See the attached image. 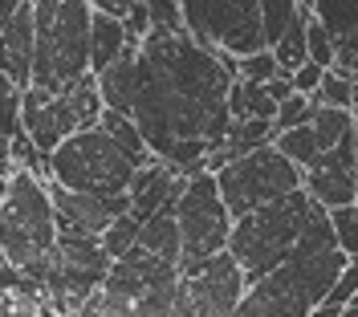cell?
<instances>
[{"label":"cell","mask_w":358,"mask_h":317,"mask_svg":"<svg viewBox=\"0 0 358 317\" xmlns=\"http://www.w3.org/2000/svg\"><path fill=\"white\" fill-rule=\"evenodd\" d=\"M236 82V57L208 53L187 33L147 37L138 45L134 126L151 158L176 175L196 179L208 171V155L228 138V90Z\"/></svg>","instance_id":"1"},{"label":"cell","mask_w":358,"mask_h":317,"mask_svg":"<svg viewBox=\"0 0 358 317\" xmlns=\"http://www.w3.org/2000/svg\"><path fill=\"white\" fill-rule=\"evenodd\" d=\"M342 272H346V256L334 244L330 216H322L289 260L248 289L232 317H310L330 297Z\"/></svg>","instance_id":"2"},{"label":"cell","mask_w":358,"mask_h":317,"mask_svg":"<svg viewBox=\"0 0 358 317\" xmlns=\"http://www.w3.org/2000/svg\"><path fill=\"white\" fill-rule=\"evenodd\" d=\"M322 216L326 212L313 204L306 196V187H301V191H293L285 200L252 212L245 220H232L228 256L236 260V269L245 277V289H252L257 281H265L268 272L281 269Z\"/></svg>","instance_id":"3"},{"label":"cell","mask_w":358,"mask_h":317,"mask_svg":"<svg viewBox=\"0 0 358 317\" xmlns=\"http://www.w3.org/2000/svg\"><path fill=\"white\" fill-rule=\"evenodd\" d=\"M37 49H33V86L62 94L90 78V0H33Z\"/></svg>","instance_id":"4"},{"label":"cell","mask_w":358,"mask_h":317,"mask_svg":"<svg viewBox=\"0 0 358 317\" xmlns=\"http://www.w3.org/2000/svg\"><path fill=\"white\" fill-rule=\"evenodd\" d=\"M114 260L106 256L98 236H57L33 269H24L29 297H37L49 314L78 317V309L102 289Z\"/></svg>","instance_id":"5"},{"label":"cell","mask_w":358,"mask_h":317,"mask_svg":"<svg viewBox=\"0 0 358 317\" xmlns=\"http://www.w3.org/2000/svg\"><path fill=\"white\" fill-rule=\"evenodd\" d=\"M45 163H49V183L66 187L73 196H98V200H122L138 171L98 126L66 138Z\"/></svg>","instance_id":"6"},{"label":"cell","mask_w":358,"mask_h":317,"mask_svg":"<svg viewBox=\"0 0 358 317\" xmlns=\"http://www.w3.org/2000/svg\"><path fill=\"white\" fill-rule=\"evenodd\" d=\"M53 244H57V220L49 204V187L33 179L29 171H17L4 187V204H0V256L24 272Z\"/></svg>","instance_id":"7"},{"label":"cell","mask_w":358,"mask_h":317,"mask_svg":"<svg viewBox=\"0 0 358 317\" xmlns=\"http://www.w3.org/2000/svg\"><path fill=\"white\" fill-rule=\"evenodd\" d=\"M179 289V265H167L147 252H127L114 260L110 277L94 293L102 317H171Z\"/></svg>","instance_id":"8"},{"label":"cell","mask_w":358,"mask_h":317,"mask_svg":"<svg viewBox=\"0 0 358 317\" xmlns=\"http://www.w3.org/2000/svg\"><path fill=\"white\" fill-rule=\"evenodd\" d=\"M102 110L106 106H102V94H98V78L90 73V78H82L78 86H69L62 94L24 90L21 94V131L49 158L66 138L82 135V131H94Z\"/></svg>","instance_id":"9"},{"label":"cell","mask_w":358,"mask_h":317,"mask_svg":"<svg viewBox=\"0 0 358 317\" xmlns=\"http://www.w3.org/2000/svg\"><path fill=\"white\" fill-rule=\"evenodd\" d=\"M183 33L208 53L245 61L265 49L261 0H183Z\"/></svg>","instance_id":"10"},{"label":"cell","mask_w":358,"mask_h":317,"mask_svg":"<svg viewBox=\"0 0 358 317\" xmlns=\"http://www.w3.org/2000/svg\"><path fill=\"white\" fill-rule=\"evenodd\" d=\"M212 179H216V191L232 220H245L252 212L301 191V171L277 147H265V151H252V155L228 163Z\"/></svg>","instance_id":"11"},{"label":"cell","mask_w":358,"mask_h":317,"mask_svg":"<svg viewBox=\"0 0 358 317\" xmlns=\"http://www.w3.org/2000/svg\"><path fill=\"white\" fill-rule=\"evenodd\" d=\"M176 220H179V265L228 252L232 216H228L220 191H216V179L208 171L187 179V187H183V196L176 204Z\"/></svg>","instance_id":"12"},{"label":"cell","mask_w":358,"mask_h":317,"mask_svg":"<svg viewBox=\"0 0 358 317\" xmlns=\"http://www.w3.org/2000/svg\"><path fill=\"white\" fill-rule=\"evenodd\" d=\"M179 289L187 293V301L196 305L200 317H232L236 305L245 301V277L236 269V260L220 252L208 260H192L179 265Z\"/></svg>","instance_id":"13"},{"label":"cell","mask_w":358,"mask_h":317,"mask_svg":"<svg viewBox=\"0 0 358 317\" xmlns=\"http://www.w3.org/2000/svg\"><path fill=\"white\" fill-rule=\"evenodd\" d=\"M301 187L322 212H338V207L358 204V171H355V135L342 147L317 155L313 167L301 171Z\"/></svg>","instance_id":"14"},{"label":"cell","mask_w":358,"mask_h":317,"mask_svg":"<svg viewBox=\"0 0 358 317\" xmlns=\"http://www.w3.org/2000/svg\"><path fill=\"white\" fill-rule=\"evenodd\" d=\"M49 187V204H53V220H57V236H98L118 220L127 216L131 204L127 196L122 200H98V196H73L57 183H45Z\"/></svg>","instance_id":"15"},{"label":"cell","mask_w":358,"mask_h":317,"mask_svg":"<svg viewBox=\"0 0 358 317\" xmlns=\"http://www.w3.org/2000/svg\"><path fill=\"white\" fill-rule=\"evenodd\" d=\"M183 187H187V179H183V175H176L167 163H159V158L143 163V167L134 171V179H131V191H127L131 216L138 220V224H147V220H151V216H159L163 207L179 204Z\"/></svg>","instance_id":"16"},{"label":"cell","mask_w":358,"mask_h":317,"mask_svg":"<svg viewBox=\"0 0 358 317\" xmlns=\"http://www.w3.org/2000/svg\"><path fill=\"white\" fill-rule=\"evenodd\" d=\"M33 49H37L33 4L21 0V8L13 13V21L4 24V33H0V73L21 94L33 86Z\"/></svg>","instance_id":"17"},{"label":"cell","mask_w":358,"mask_h":317,"mask_svg":"<svg viewBox=\"0 0 358 317\" xmlns=\"http://www.w3.org/2000/svg\"><path fill=\"white\" fill-rule=\"evenodd\" d=\"M134 86H138V45H131L110 69H106V73H102V78H98L102 106L131 118V110H134Z\"/></svg>","instance_id":"18"},{"label":"cell","mask_w":358,"mask_h":317,"mask_svg":"<svg viewBox=\"0 0 358 317\" xmlns=\"http://www.w3.org/2000/svg\"><path fill=\"white\" fill-rule=\"evenodd\" d=\"M90 8H94V4H90ZM127 49H131V41H127L122 21H114V17H106V13L94 8V24H90V73L102 78Z\"/></svg>","instance_id":"19"},{"label":"cell","mask_w":358,"mask_h":317,"mask_svg":"<svg viewBox=\"0 0 358 317\" xmlns=\"http://www.w3.org/2000/svg\"><path fill=\"white\" fill-rule=\"evenodd\" d=\"M138 252L147 256H159L167 265H179V220H176V204L163 207L159 216H151L147 224L138 228Z\"/></svg>","instance_id":"20"},{"label":"cell","mask_w":358,"mask_h":317,"mask_svg":"<svg viewBox=\"0 0 358 317\" xmlns=\"http://www.w3.org/2000/svg\"><path fill=\"white\" fill-rule=\"evenodd\" d=\"M277 98L265 86H248V82H232L228 90V118L232 122H273L277 118Z\"/></svg>","instance_id":"21"},{"label":"cell","mask_w":358,"mask_h":317,"mask_svg":"<svg viewBox=\"0 0 358 317\" xmlns=\"http://www.w3.org/2000/svg\"><path fill=\"white\" fill-rule=\"evenodd\" d=\"M310 21H313L310 4H297V13H293V24L285 29V37H281L277 45L268 49V53L277 57V69H281L285 78H293L297 69L310 61V53H306V33H310Z\"/></svg>","instance_id":"22"},{"label":"cell","mask_w":358,"mask_h":317,"mask_svg":"<svg viewBox=\"0 0 358 317\" xmlns=\"http://www.w3.org/2000/svg\"><path fill=\"white\" fill-rule=\"evenodd\" d=\"M98 131L110 138V142H114V147H118L127 158H131L134 167L151 163V151H147V142H143V135H138L134 118H127V114H114V110H102V118H98Z\"/></svg>","instance_id":"23"},{"label":"cell","mask_w":358,"mask_h":317,"mask_svg":"<svg viewBox=\"0 0 358 317\" xmlns=\"http://www.w3.org/2000/svg\"><path fill=\"white\" fill-rule=\"evenodd\" d=\"M310 13L334 41H346L358 33V0H313Z\"/></svg>","instance_id":"24"},{"label":"cell","mask_w":358,"mask_h":317,"mask_svg":"<svg viewBox=\"0 0 358 317\" xmlns=\"http://www.w3.org/2000/svg\"><path fill=\"white\" fill-rule=\"evenodd\" d=\"M138 228H143V224L127 212V216H118V220L102 232V249H106L110 260H122L127 252H134V244H138Z\"/></svg>","instance_id":"25"},{"label":"cell","mask_w":358,"mask_h":317,"mask_svg":"<svg viewBox=\"0 0 358 317\" xmlns=\"http://www.w3.org/2000/svg\"><path fill=\"white\" fill-rule=\"evenodd\" d=\"M293 13H297V4H293V0H261V29H265V49H273L281 37H285V29L293 24Z\"/></svg>","instance_id":"26"},{"label":"cell","mask_w":358,"mask_h":317,"mask_svg":"<svg viewBox=\"0 0 358 317\" xmlns=\"http://www.w3.org/2000/svg\"><path fill=\"white\" fill-rule=\"evenodd\" d=\"M330 216V228H334V244L346 260H358V204L338 207V212H326Z\"/></svg>","instance_id":"27"},{"label":"cell","mask_w":358,"mask_h":317,"mask_svg":"<svg viewBox=\"0 0 358 317\" xmlns=\"http://www.w3.org/2000/svg\"><path fill=\"white\" fill-rule=\"evenodd\" d=\"M313 110H317V98L289 94V98L277 106V118H273V131H277V138L289 135V131H297V126H306V122L313 118Z\"/></svg>","instance_id":"28"},{"label":"cell","mask_w":358,"mask_h":317,"mask_svg":"<svg viewBox=\"0 0 358 317\" xmlns=\"http://www.w3.org/2000/svg\"><path fill=\"white\" fill-rule=\"evenodd\" d=\"M21 135V90L0 73V142H13Z\"/></svg>","instance_id":"29"},{"label":"cell","mask_w":358,"mask_h":317,"mask_svg":"<svg viewBox=\"0 0 358 317\" xmlns=\"http://www.w3.org/2000/svg\"><path fill=\"white\" fill-rule=\"evenodd\" d=\"M277 78H285L281 69H277V57L261 49V53H252L245 61H236V82H248V86H268V82H277Z\"/></svg>","instance_id":"30"},{"label":"cell","mask_w":358,"mask_h":317,"mask_svg":"<svg viewBox=\"0 0 358 317\" xmlns=\"http://www.w3.org/2000/svg\"><path fill=\"white\" fill-rule=\"evenodd\" d=\"M147 21H151L147 37H176V33H183V13H179L176 0H147Z\"/></svg>","instance_id":"31"},{"label":"cell","mask_w":358,"mask_h":317,"mask_svg":"<svg viewBox=\"0 0 358 317\" xmlns=\"http://www.w3.org/2000/svg\"><path fill=\"white\" fill-rule=\"evenodd\" d=\"M317 106H326V110H350V98H355V82L350 78H342V73H326L322 78V86H317Z\"/></svg>","instance_id":"32"},{"label":"cell","mask_w":358,"mask_h":317,"mask_svg":"<svg viewBox=\"0 0 358 317\" xmlns=\"http://www.w3.org/2000/svg\"><path fill=\"white\" fill-rule=\"evenodd\" d=\"M306 53H310V61L317 69H334V37L322 29L317 21H310V33H306Z\"/></svg>","instance_id":"33"},{"label":"cell","mask_w":358,"mask_h":317,"mask_svg":"<svg viewBox=\"0 0 358 317\" xmlns=\"http://www.w3.org/2000/svg\"><path fill=\"white\" fill-rule=\"evenodd\" d=\"M0 317H57L49 314L37 297H21V293H0Z\"/></svg>","instance_id":"34"},{"label":"cell","mask_w":358,"mask_h":317,"mask_svg":"<svg viewBox=\"0 0 358 317\" xmlns=\"http://www.w3.org/2000/svg\"><path fill=\"white\" fill-rule=\"evenodd\" d=\"M322 78H326V69H317L313 61H306V66L289 78V86H293V94H301V98H313L317 86H322Z\"/></svg>","instance_id":"35"},{"label":"cell","mask_w":358,"mask_h":317,"mask_svg":"<svg viewBox=\"0 0 358 317\" xmlns=\"http://www.w3.org/2000/svg\"><path fill=\"white\" fill-rule=\"evenodd\" d=\"M171 317H200V314H196V305L187 301V293H183V289H176V301H171Z\"/></svg>","instance_id":"36"},{"label":"cell","mask_w":358,"mask_h":317,"mask_svg":"<svg viewBox=\"0 0 358 317\" xmlns=\"http://www.w3.org/2000/svg\"><path fill=\"white\" fill-rule=\"evenodd\" d=\"M17 8H21V0H0V33H4V24L13 21Z\"/></svg>","instance_id":"37"},{"label":"cell","mask_w":358,"mask_h":317,"mask_svg":"<svg viewBox=\"0 0 358 317\" xmlns=\"http://www.w3.org/2000/svg\"><path fill=\"white\" fill-rule=\"evenodd\" d=\"M350 114H355V122H358V86H355V98H350Z\"/></svg>","instance_id":"38"},{"label":"cell","mask_w":358,"mask_h":317,"mask_svg":"<svg viewBox=\"0 0 358 317\" xmlns=\"http://www.w3.org/2000/svg\"><path fill=\"white\" fill-rule=\"evenodd\" d=\"M355 171H358V122H355Z\"/></svg>","instance_id":"39"},{"label":"cell","mask_w":358,"mask_h":317,"mask_svg":"<svg viewBox=\"0 0 358 317\" xmlns=\"http://www.w3.org/2000/svg\"><path fill=\"white\" fill-rule=\"evenodd\" d=\"M4 187H8V179H0V204H4Z\"/></svg>","instance_id":"40"}]
</instances>
